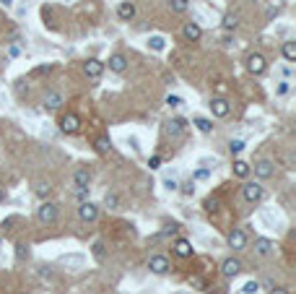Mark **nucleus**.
<instances>
[{"label": "nucleus", "mask_w": 296, "mask_h": 294, "mask_svg": "<svg viewBox=\"0 0 296 294\" xmlns=\"http://www.w3.org/2000/svg\"><path fill=\"white\" fill-rule=\"evenodd\" d=\"M34 193H36V196H39V198H47L50 193H52V185H50V182H36Z\"/></svg>", "instance_id": "26"}, {"label": "nucleus", "mask_w": 296, "mask_h": 294, "mask_svg": "<svg viewBox=\"0 0 296 294\" xmlns=\"http://www.w3.org/2000/svg\"><path fill=\"white\" fill-rule=\"evenodd\" d=\"M231 169H234V177H242V180L247 177L249 172H252V167H249L247 162H242V159H237V162H234V167H231Z\"/></svg>", "instance_id": "21"}, {"label": "nucleus", "mask_w": 296, "mask_h": 294, "mask_svg": "<svg viewBox=\"0 0 296 294\" xmlns=\"http://www.w3.org/2000/svg\"><path fill=\"white\" fill-rule=\"evenodd\" d=\"M3 3H5V5H11V3H13V0H3Z\"/></svg>", "instance_id": "42"}, {"label": "nucleus", "mask_w": 296, "mask_h": 294, "mask_svg": "<svg viewBox=\"0 0 296 294\" xmlns=\"http://www.w3.org/2000/svg\"><path fill=\"white\" fill-rule=\"evenodd\" d=\"M265 68H267V63H265V58L260 52H249L247 55V70L252 73V76H263Z\"/></svg>", "instance_id": "1"}, {"label": "nucleus", "mask_w": 296, "mask_h": 294, "mask_svg": "<svg viewBox=\"0 0 296 294\" xmlns=\"http://www.w3.org/2000/svg\"><path fill=\"white\" fill-rule=\"evenodd\" d=\"M192 125H195L200 133H206V135H208V133H213V123H210L208 117H195V120H192Z\"/></svg>", "instance_id": "22"}, {"label": "nucleus", "mask_w": 296, "mask_h": 294, "mask_svg": "<svg viewBox=\"0 0 296 294\" xmlns=\"http://www.w3.org/2000/svg\"><path fill=\"white\" fill-rule=\"evenodd\" d=\"M208 177H210V169L203 167V169H198L195 174H192V182H200V180H208Z\"/></svg>", "instance_id": "30"}, {"label": "nucleus", "mask_w": 296, "mask_h": 294, "mask_svg": "<svg viewBox=\"0 0 296 294\" xmlns=\"http://www.w3.org/2000/svg\"><path fill=\"white\" fill-rule=\"evenodd\" d=\"M184 128H187V120H184V117H172L169 125H166V131H169L172 138H179V135L184 133Z\"/></svg>", "instance_id": "13"}, {"label": "nucleus", "mask_w": 296, "mask_h": 294, "mask_svg": "<svg viewBox=\"0 0 296 294\" xmlns=\"http://www.w3.org/2000/svg\"><path fill=\"white\" fill-rule=\"evenodd\" d=\"M289 89H291V81H281L278 89H275V97H286V94H289Z\"/></svg>", "instance_id": "32"}, {"label": "nucleus", "mask_w": 296, "mask_h": 294, "mask_svg": "<svg viewBox=\"0 0 296 294\" xmlns=\"http://www.w3.org/2000/svg\"><path fill=\"white\" fill-rule=\"evenodd\" d=\"M174 255H177V258H190V255H192V242L184 240V237H179V240L174 242Z\"/></svg>", "instance_id": "14"}, {"label": "nucleus", "mask_w": 296, "mask_h": 294, "mask_svg": "<svg viewBox=\"0 0 296 294\" xmlns=\"http://www.w3.org/2000/svg\"><path fill=\"white\" fill-rule=\"evenodd\" d=\"M42 73H50V65H42V68H36V70H34V76H42Z\"/></svg>", "instance_id": "39"}, {"label": "nucleus", "mask_w": 296, "mask_h": 294, "mask_svg": "<svg viewBox=\"0 0 296 294\" xmlns=\"http://www.w3.org/2000/svg\"><path fill=\"white\" fill-rule=\"evenodd\" d=\"M62 263H70V265H81V263H83V258H81V255H76V258H68V255H65V258H62Z\"/></svg>", "instance_id": "37"}, {"label": "nucleus", "mask_w": 296, "mask_h": 294, "mask_svg": "<svg viewBox=\"0 0 296 294\" xmlns=\"http://www.w3.org/2000/svg\"><path fill=\"white\" fill-rule=\"evenodd\" d=\"M83 73H86L89 78H99L101 73H104V63L96 60V58H91V60L83 63Z\"/></svg>", "instance_id": "11"}, {"label": "nucleus", "mask_w": 296, "mask_h": 294, "mask_svg": "<svg viewBox=\"0 0 296 294\" xmlns=\"http://www.w3.org/2000/svg\"><path fill=\"white\" fill-rule=\"evenodd\" d=\"M164 188L169 193H174V190H179V182L177 180H164Z\"/></svg>", "instance_id": "35"}, {"label": "nucleus", "mask_w": 296, "mask_h": 294, "mask_svg": "<svg viewBox=\"0 0 296 294\" xmlns=\"http://www.w3.org/2000/svg\"><path fill=\"white\" fill-rule=\"evenodd\" d=\"M94 149L99 154H109V151H112V141H109L107 135H99V138L94 141Z\"/></svg>", "instance_id": "23"}, {"label": "nucleus", "mask_w": 296, "mask_h": 294, "mask_svg": "<svg viewBox=\"0 0 296 294\" xmlns=\"http://www.w3.org/2000/svg\"><path fill=\"white\" fill-rule=\"evenodd\" d=\"M78 219L81 222H96L99 219V206L91 203V200H83V203L78 206Z\"/></svg>", "instance_id": "3"}, {"label": "nucleus", "mask_w": 296, "mask_h": 294, "mask_svg": "<svg viewBox=\"0 0 296 294\" xmlns=\"http://www.w3.org/2000/svg\"><path fill=\"white\" fill-rule=\"evenodd\" d=\"M221 273H224V279H237L239 273H242V263L237 258H226L221 263Z\"/></svg>", "instance_id": "8"}, {"label": "nucleus", "mask_w": 296, "mask_h": 294, "mask_svg": "<svg viewBox=\"0 0 296 294\" xmlns=\"http://www.w3.org/2000/svg\"><path fill=\"white\" fill-rule=\"evenodd\" d=\"M60 131H62V133H68V135H76V133L81 131V120H78V115H73V112L62 115V120H60Z\"/></svg>", "instance_id": "4"}, {"label": "nucleus", "mask_w": 296, "mask_h": 294, "mask_svg": "<svg viewBox=\"0 0 296 294\" xmlns=\"http://www.w3.org/2000/svg\"><path fill=\"white\" fill-rule=\"evenodd\" d=\"M182 34H184V39H187V42H200L203 29H200V24L190 21V24H184V26H182Z\"/></svg>", "instance_id": "12"}, {"label": "nucleus", "mask_w": 296, "mask_h": 294, "mask_svg": "<svg viewBox=\"0 0 296 294\" xmlns=\"http://www.w3.org/2000/svg\"><path fill=\"white\" fill-rule=\"evenodd\" d=\"M117 16H119V21H133V18H135V5L130 3V0L119 3L117 5Z\"/></svg>", "instance_id": "15"}, {"label": "nucleus", "mask_w": 296, "mask_h": 294, "mask_svg": "<svg viewBox=\"0 0 296 294\" xmlns=\"http://www.w3.org/2000/svg\"><path fill=\"white\" fill-rule=\"evenodd\" d=\"M169 8L174 13H184L190 8V0H169Z\"/></svg>", "instance_id": "24"}, {"label": "nucleus", "mask_w": 296, "mask_h": 294, "mask_svg": "<svg viewBox=\"0 0 296 294\" xmlns=\"http://www.w3.org/2000/svg\"><path fill=\"white\" fill-rule=\"evenodd\" d=\"M179 188H182L184 196H192V193H195V182L190 180V182H184V185H179Z\"/></svg>", "instance_id": "34"}, {"label": "nucleus", "mask_w": 296, "mask_h": 294, "mask_svg": "<svg viewBox=\"0 0 296 294\" xmlns=\"http://www.w3.org/2000/svg\"><path fill=\"white\" fill-rule=\"evenodd\" d=\"M73 182H76V188H78V190L89 188V182H91V172H89V169H76V174H73Z\"/></svg>", "instance_id": "19"}, {"label": "nucleus", "mask_w": 296, "mask_h": 294, "mask_svg": "<svg viewBox=\"0 0 296 294\" xmlns=\"http://www.w3.org/2000/svg\"><path fill=\"white\" fill-rule=\"evenodd\" d=\"M281 52H283V58L289 60V63H294V60H296V42H294V39H286L283 47H281Z\"/></svg>", "instance_id": "20"}, {"label": "nucleus", "mask_w": 296, "mask_h": 294, "mask_svg": "<svg viewBox=\"0 0 296 294\" xmlns=\"http://www.w3.org/2000/svg\"><path fill=\"white\" fill-rule=\"evenodd\" d=\"M109 70H115V73H125L127 70V58L122 52H117V55L109 58Z\"/></svg>", "instance_id": "16"}, {"label": "nucleus", "mask_w": 296, "mask_h": 294, "mask_svg": "<svg viewBox=\"0 0 296 294\" xmlns=\"http://www.w3.org/2000/svg\"><path fill=\"white\" fill-rule=\"evenodd\" d=\"M226 242L231 250H244V245H247V234L242 232V229H231L229 237H226Z\"/></svg>", "instance_id": "10"}, {"label": "nucleus", "mask_w": 296, "mask_h": 294, "mask_svg": "<svg viewBox=\"0 0 296 294\" xmlns=\"http://www.w3.org/2000/svg\"><path fill=\"white\" fill-rule=\"evenodd\" d=\"M252 169H255V177H257V180H270L273 172H275V167H273L270 159H260Z\"/></svg>", "instance_id": "9"}, {"label": "nucleus", "mask_w": 296, "mask_h": 294, "mask_svg": "<svg viewBox=\"0 0 296 294\" xmlns=\"http://www.w3.org/2000/svg\"><path fill=\"white\" fill-rule=\"evenodd\" d=\"M242 196H244L247 203H260V200H263V188L257 185V182H244Z\"/></svg>", "instance_id": "5"}, {"label": "nucleus", "mask_w": 296, "mask_h": 294, "mask_svg": "<svg viewBox=\"0 0 296 294\" xmlns=\"http://www.w3.org/2000/svg\"><path fill=\"white\" fill-rule=\"evenodd\" d=\"M252 3H257V0H252Z\"/></svg>", "instance_id": "43"}, {"label": "nucleus", "mask_w": 296, "mask_h": 294, "mask_svg": "<svg viewBox=\"0 0 296 294\" xmlns=\"http://www.w3.org/2000/svg\"><path fill=\"white\" fill-rule=\"evenodd\" d=\"M0 200H5V188L0 185Z\"/></svg>", "instance_id": "41"}, {"label": "nucleus", "mask_w": 296, "mask_h": 294, "mask_svg": "<svg viewBox=\"0 0 296 294\" xmlns=\"http://www.w3.org/2000/svg\"><path fill=\"white\" fill-rule=\"evenodd\" d=\"M208 107H210V112H213V117H229V112H231L229 99H224V97H213Z\"/></svg>", "instance_id": "6"}, {"label": "nucleus", "mask_w": 296, "mask_h": 294, "mask_svg": "<svg viewBox=\"0 0 296 294\" xmlns=\"http://www.w3.org/2000/svg\"><path fill=\"white\" fill-rule=\"evenodd\" d=\"M237 26H239V18H237L234 13H229V16H224V29H226V32H234Z\"/></svg>", "instance_id": "27"}, {"label": "nucleus", "mask_w": 296, "mask_h": 294, "mask_svg": "<svg viewBox=\"0 0 296 294\" xmlns=\"http://www.w3.org/2000/svg\"><path fill=\"white\" fill-rule=\"evenodd\" d=\"M44 107H47V109H60L62 107V94H60V91H47V97H44Z\"/></svg>", "instance_id": "18"}, {"label": "nucleus", "mask_w": 296, "mask_h": 294, "mask_svg": "<svg viewBox=\"0 0 296 294\" xmlns=\"http://www.w3.org/2000/svg\"><path fill=\"white\" fill-rule=\"evenodd\" d=\"M148 271L156 273V276H164V273H169V261H166L164 255H151V261H148Z\"/></svg>", "instance_id": "7"}, {"label": "nucleus", "mask_w": 296, "mask_h": 294, "mask_svg": "<svg viewBox=\"0 0 296 294\" xmlns=\"http://www.w3.org/2000/svg\"><path fill=\"white\" fill-rule=\"evenodd\" d=\"M270 294H289V289H286V287H273Z\"/></svg>", "instance_id": "38"}, {"label": "nucleus", "mask_w": 296, "mask_h": 294, "mask_svg": "<svg viewBox=\"0 0 296 294\" xmlns=\"http://www.w3.org/2000/svg\"><path fill=\"white\" fill-rule=\"evenodd\" d=\"M257 289H260V284H257V281H247L242 287V294H257Z\"/></svg>", "instance_id": "31"}, {"label": "nucleus", "mask_w": 296, "mask_h": 294, "mask_svg": "<svg viewBox=\"0 0 296 294\" xmlns=\"http://www.w3.org/2000/svg\"><path fill=\"white\" fill-rule=\"evenodd\" d=\"M166 104H169L172 109H177V107H182L184 102H182V97H172V94H169V97H166Z\"/></svg>", "instance_id": "33"}, {"label": "nucleus", "mask_w": 296, "mask_h": 294, "mask_svg": "<svg viewBox=\"0 0 296 294\" xmlns=\"http://www.w3.org/2000/svg\"><path fill=\"white\" fill-rule=\"evenodd\" d=\"M255 253L263 255V258H265V255H270L273 253V240H267V237H257V240H255Z\"/></svg>", "instance_id": "17"}, {"label": "nucleus", "mask_w": 296, "mask_h": 294, "mask_svg": "<svg viewBox=\"0 0 296 294\" xmlns=\"http://www.w3.org/2000/svg\"><path fill=\"white\" fill-rule=\"evenodd\" d=\"M36 219H39L42 224H55V222H58V206L50 203V200H47V203H42L39 208H36Z\"/></svg>", "instance_id": "2"}, {"label": "nucleus", "mask_w": 296, "mask_h": 294, "mask_svg": "<svg viewBox=\"0 0 296 294\" xmlns=\"http://www.w3.org/2000/svg\"><path fill=\"white\" fill-rule=\"evenodd\" d=\"M190 284H192V287H198V289H200V287H203V279H198V276H195V279H190Z\"/></svg>", "instance_id": "40"}, {"label": "nucleus", "mask_w": 296, "mask_h": 294, "mask_svg": "<svg viewBox=\"0 0 296 294\" xmlns=\"http://www.w3.org/2000/svg\"><path fill=\"white\" fill-rule=\"evenodd\" d=\"M164 36H151V42H148V44H151V50H156V52H161L164 50Z\"/></svg>", "instance_id": "29"}, {"label": "nucleus", "mask_w": 296, "mask_h": 294, "mask_svg": "<svg viewBox=\"0 0 296 294\" xmlns=\"http://www.w3.org/2000/svg\"><path fill=\"white\" fill-rule=\"evenodd\" d=\"M148 167H151V169H159V167H161V156H159V154L151 156V159H148Z\"/></svg>", "instance_id": "36"}, {"label": "nucleus", "mask_w": 296, "mask_h": 294, "mask_svg": "<svg viewBox=\"0 0 296 294\" xmlns=\"http://www.w3.org/2000/svg\"><path fill=\"white\" fill-rule=\"evenodd\" d=\"M229 151H231V156L242 154V151H244V141H239V138H234V141L229 143Z\"/></svg>", "instance_id": "28"}, {"label": "nucleus", "mask_w": 296, "mask_h": 294, "mask_svg": "<svg viewBox=\"0 0 296 294\" xmlns=\"http://www.w3.org/2000/svg\"><path fill=\"white\" fill-rule=\"evenodd\" d=\"M104 206L112 208V211L119 208V196H117V193H107V196H104Z\"/></svg>", "instance_id": "25"}]
</instances>
